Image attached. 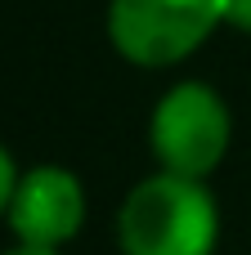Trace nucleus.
I'll list each match as a JSON object with an SVG mask.
<instances>
[{
	"label": "nucleus",
	"mask_w": 251,
	"mask_h": 255,
	"mask_svg": "<svg viewBox=\"0 0 251 255\" xmlns=\"http://www.w3.org/2000/svg\"><path fill=\"white\" fill-rule=\"evenodd\" d=\"M117 247L121 255H216L220 202L207 179L153 170L117 206Z\"/></svg>",
	"instance_id": "1"
},
{
	"label": "nucleus",
	"mask_w": 251,
	"mask_h": 255,
	"mask_svg": "<svg viewBox=\"0 0 251 255\" xmlns=\"http://www.w3.org/2000/svg\"><path fill=\"white\" fill-rule=\"evenodd\" d=\"M234 143V117L216 85L207 81H175L157 94L148 112V152L157 170L211 179Z\"/></svg>",
	"instance_id": "2"
},
{
	"label": "nucleus",
	"mask_w": 251,
	"mask_h": 255,
	"mask_svg": "<svg viewBox=\"0 0 251 255\" xmlns=\"http://www.w3.org/2000/svg\"><path fill=\"white\" fill-rule=\"evenodd\" d=\"M225 27V0H108L112 49L144 72L193 58Z\"/></svg>",
	"instance_id": "3"
},
{
	"label": "nucleus",
	"mask_w": 251,
	"mask_h": 255,
	"mask_svg": "<svg viewBox=\"0 0 251 255\" xmlns=\"http://www.w3.org/2000/svg\"><path fill=\"white\" fill-rule=\"evenodd\" d=\"M85 215H90L85 184L72 166H58V161H40L22 170L4 211L13 242L49 247V251H63L67 242H76L85 229Z\"/></svg>",
	"instance_id": "4"
},
{
	"label": "nucleus",
	"mask_w": 251,
	"mask_h": 255,
	"mask_svg": "<svg viewBox=\"0 0 251 255\" xmlns=\"http://www.w3.org/2000/svg\"><path fill=\"white\" fill-rule=\"evenodd\" d=\"M18 175H22V170L13 166V152L0 143V215L9 211V197H13V184H18Z\"/></svg>",
	"instance_id": "5"
},
{
	"label": "nucleus",
	"mask_w": 251,
	"mask_h": 255,
	"mask_svg": "<svg viewBox=\"0 0 251 255\" xmlns=\"http://www.w3.org/2000/svg\"><path fill=\"white\" fill-rule=\"evenodd\" d=\"M225 27L251 36V0H225Z\"/></svg>",
	"instance_id": "6"
},
{
	"label": "nucleus",
	"mask_w": 251,
	"mask_h": 255,
	"mask_svg": "<svg viewBox=\"0 0 251 255\" xmlns=\"http://www.w3.org/2000/svg\"><path fill=\"white\" fill-rule=\"evenodd\" d=\"M4 255H63V251H49V247H22V242H13Z\"/></svg>",
	"instance_id": "7"
}]
</instances>
